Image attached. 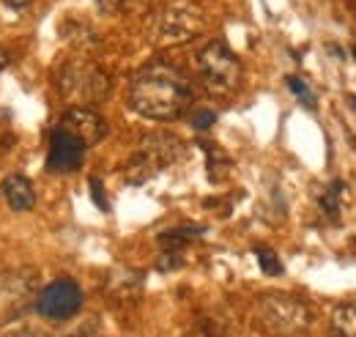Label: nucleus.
<instances>
[{
  "mask_svg": "<svg viewBox=\"0 0 356 337\" xmlns=\"http://www.w3.org/2000/svg\"><path fill=\"white\" fill-rule=\"evenodd\" d=\"M3 195H6L8 206L14 211H31L36 206L33 184H31V178H25V175H19V173L3 178Z\"/></svg>",
  "mask_w": 356,
  "mask_h": 337,
  "instance_id": "obj_12",
  "label": "nucleus"
},
{
  "mask_svg": "<svg viewBox=\"0 0 356 337\" xmlns=\"http://www.w3.org/2000/svg\"><path fill=\"white\" fill-rule=\"evenodd\" d=\"M206 28V14L195 0H165L148 19V39L156 47H178L197 39Z\"/></svg>",
  "mask_w": 356,
  "mask_h": 337,
  "instance_id": "obj_2",
  "label": "nucleus"
},
{
  "mask_svg": "<svg viewBox=\"0 0 356 337\" xmlns=\"http://www.w3.org/2000/svg\"><path fill=\"white\" fill-rule=\"evenodd\" d=\"M39 274L33 269H17L0 280V313L19 315L39 299Z\"/></svg>",
  "mask_w": 356,
  "mask_h": 337,
  "instance_id": "obj_8",
  "label": "nucleus"
},
{
  "mask_svg": "<svg viewBox=\"0 0 356 337\" xmlns=\"http://www.w3.org/2000/svg\"><path fill=\"white\" fill-rule=\"evenodd\" d=\"M255 324L266 337H299L310 329L312 307L293 294H264L255 301Z\"/></svg>",
  "mask_w": 356,
  "mask_h": 337,
  "instance_id": "obj_3",
  "label": "nucleus"
},
{
  "mask_svg": "<svg viewBox=\"0 0 356 337\" xmlns=\"http://www.w3.org/2000/svg\"><path fill=\"white\" fill-rule=\"evenodd\" d=\"M354 58H356V44H354Z\"/></svg>",
  "mask_w": 356,
  "mask_h": 337,
  "instance_id": "obj_26",
  "label": "nucleus"
},
{
  "mask_svg": "<svg viewBox=\"0 0 356 337\" xmlns=\"http://www.w3.org/2000/svg\"><path fill=\"white\" fill-rule=\"evenodd\" d=\"M55 129L72 134V137L80 140L86 148L102 143V140L107 137V121H104L96 110H90V107H69Z\"/></svg>",
  "mask_w": 356,
  "mask_h": 337,
  "instance_id": "obj_9",
  "label": "nucleus"
},
{
  "mask_svg": "<svg viewBox=\"0 0 356 337\" xmlns=\"http://www.w3.org/2000/svg\"><path fill=\"white\" fill-rule=\"evenodd\" d=\"M288 88L293 91V96H296L307 110H315V96H312L310 85L305 83L302 77H288Z\"/></svg>",
  "mask_w": 356,
  "mask_h": 337,
  "instance_id": "obj_17",
  "label": "nucleus"
},
{
  "mask_svg": "<svg viewBox=\"0 0 356 337\" xmlns=\"http://www.w3.org/2000/svg\"><path fill=\"white\" fill-rule=\"evenodd\" d=\"M8 63H11V58H8V52H6L3 47H0V72H3V69H6Z\"/></svg>",
  "mask_w": 356,
  "mask_h": 337,
  "instance_id": "obj_22",
  "label": "nucleus"
},
{
  "mask_svg": "<svg viewBox=\"0 0 356 337\" xmlns=\"http://www.w3.org/2000/svg\"><path fill=\"white\" fill-rule=\"evenodd\" d=\"M86 157V146L80 140H74L72 134L55 129L52 140H49V154H47V168L52 173H72L83 165Z\"/></svg>",
  "mask_w": 356,
  "mask_h": 337,
  "instance_id": "obj_10",
  "label": "nucleus"
},
{
  "mask_svg": "<svg viewBox=\"0 0 356 337\" xmlns=\"http://www.w3.org/2000/svg\"><path fill=\"white\" fill-rule=\"evenodd\" d=\"M129 104L134 113L151 121H176L192 104V85L184 72L156 61L143 66L129 85Z\"/></svg>",
  "mask_w": 356,
  "mask_h": 337,
  "instance_id": "obj_1",
  "label": "nucleus"
},
{
  "mask_svg": "<svg viewBox=\"0 0 356 337\" xmlns=\"http://www.w3.org/2000/svg\"><path fill=\"white\" fill-rule=\"evenodd\" d=\"M343 195H346V184H343V181H332V184L323 189V195L318 198V206L323 211V217H329V219H337V217H340Z\"/></svg>",
  "mask_w": 356,
  "mask_h": 337,
  "instance_id": "obj_14",
  "label": "nucleus"
},
{
  "mask_svg": "<svg viewBox=\"0 0 356 337\" xmlns=\"http://www.w3.org/2000/svg\"><path fill=\"white\" fill-rule=\"evenodd\" d=\"M90 195H93V203H96L99 209L110 211V201H107L104 187H102V181H99V178H90Z\"/></svg>",
  "mask_w": 356,
  "mask_h": 337,
  "instance_id": "obj_18",
  "label": "nucleus"
},
{
  "mask_svg": "<svg viewBox=\"0 0 356 337\" xmlns=\"http://www.w3.org/2000/svg\"><path fill=\"white\" fill-rule=\"evenodd\" d=\"M255 258H258L261 269L266 272L268 277L282 274V260L277 258V253H274V250H268V247H255Z\"/></svg>",
  "mask_w": 356,
  "mask_h": 337,
  "instance_id": "obj_16",
  "label": "nucleus"
},
{
  "mask_svg": "<svg viewBox=\"0 0 356 337\" xmlns=\"http://www.w3.org/2000/svg\"><path fill=\"white\" fill-rule=\"evenodd\" d=\"M348 102H351V107L356 110V93H348Z\"/></svg>",
  "mask_w": 356,
  "mask_h": 337,
  "instance_id": "obj_25",
  "label": "nucleus"
},
{
  "mask_svg": "<svg viewBox=\"0 0 356 337\" xmlns=\"http://www.w3.org/2000/svg\"><path fill=\"white\" fill-rule=\"evenodd\" d=\"M80 307H83V291L69 277L49 283L47 288H42V294L36 299V310L47 321H69L80 313Z\"/></svg>",
  "mask_w": 356,
  "mask_h": 337,
  "instance_id": "obj_7",
  "label": "nucleus"
},
{
  "mask_svg": "<svg viewBox=\"0 0 356 337\" xmlns=\"http://www.w3.org/2000/svg\"><path fill=\"white\" fill-rule=\"evenodd\" d=\"M69 337H96V324H86L83 329H77L74 335H69Z\"/></svg>",
  "mask_w": 356,
  "mask_h": 337,
  "instance_id": "obj_20",
  "label": "nucleus"
},
{
  "mask_svg": "<svg viewBox=\"0 0 356 337\" xmlns=\"http://www.w3.org/2000/svg\"><path fill=\"white\" fill-rule=\"evenodd\" d=\"M58 91L72 107H93L107 99L110 77L107 72L88 58H72L58 69Z\"/></svg>",
  "mask_w": 356,
  "mask_h": 337,
  "instance_id": "obj_4",
  "label": "nucleus"
},
{
  "mask_svg": "<svg viewBox=\"0 0 356 337\" xmlns=\"http://www.w3.org/2000/svg\"><path fill=\"white\" fill-rule=\"evenodd\" d=\"M6 6H11V8H17V11H22V8H28L31 6V0H3Z\"/></svg>",
  "mask_w": 356,
  "mask_h": 337,
  "instance_id": "obj_21",
  "label": "nucleus"
},
{
  "mask_svg": "<svg viewBox=\"0 0 356 337\" xmlns=\"http://www.w3.org/2000/svg\"><path fill=\"white\" fill-rule=\"evenodd\" d=\"M181 154H184V146H181V140L176 134H165V132L162 134H148L140 143V148L132 154V159L127 162L124 175H127L129 184L140 187L148 178H154L156 173H162L173 162H178Z\"/></svg>",
  "mask_w": 356,
  "mask_h": 337,
  "instance_id": "obj_6",
  "label": "nucleus"
},
{
  "mask_svg": "<svg viewBox=\"0 0 356 337\" xmlns=\"http://www.w3.org/2000/svg\"><path fill=\"white\" fill-rule=\"evenodd\" d=\"M214 121H217V113H214V110H197L195 118H192V127L203 132V129L214 127Z\"/></svg>",
  "mask_w": 356,
  "mask_h": 337,
  "instance_id": "obj_19",
  "label": "nucleus"
},
{
  "mask_svg": "<svg viewBox=\"0 0 356 337\" xmlns=\"http://www.w3.org/2000/svg\"><path fill=\"white\" fill-rule=\"evenodd\" d=\"M99 3L113 14H137V11H145L154 0H99Z\"/></svg>",
  "mask_w": 356,
  "mask_h": 337,
  "instance_id": "obj_15",
  "label": "nucleus"
},
{
  "mask_svg": "<svg viewBox=\"0 0 356 337\" xmlns=\"http://www.w3.org/2000/svg\"><path fill=\"white\" fill-rule=\"evenodd\" d=\"M11 337H42V335H33V332H17V335H11Z\"/></svg>",
  "mask_w": 356,
  "mask_h": 337,
  "instance_id": "obj_24",
  "label": "nucleus"
},
{
  "mask_svg": "<svg viewBox=\"0 0 356 337\" xmlns=\"http://www.w3.org/2000/svg\"><path fill=\"white\" fill-rule=\"evenodd\" d=\"M189 337H217L214 332H206V329H200V332H192Z\"/></svg>",
  "mask_w": 356,
  "mask_h": 337,
  "instance_id": "obj_23",
  "label": "nucleus"
},
{
  "mask_svg": "<svg viewBox=\"0 0 356 337\" xmlns=\"http://www.w3.org/2000/svg\"><path fill=\"white\" fill-rule=\"evenodd\" d=\"M332 335L334 337H356V301H346L337 304L332 310Z\"/></svg>",
  "mask_w": 356,
  "mask_h": 337,
  "instance_id": "obj_13",
  "label": "nucleus"
},
{
  "mask_svg": "<svg viewBox=\"0 0 356 337\" xmlns=\"http://www.w3.org/2000/svg\"><path fill=\"white\" fill-rule=\"evenodd\" d=\"M143 291V274H137L134 269H115L107 277V296L115 304H132L140 299Z\"/></svg>",
  "mask_w": 356,
  "mask_h": 337,
  "instance_id": "obj_11",
  "label": "nucleus"
},
{
  "mask_svg": "<svg viewBox=\"0 0 356 337\" xmlns=\"http://www.w3.org/2000/svg\"><path fill=\"white\" fill-rule=\"evenodd\" d=\"M195 69L211 96H233L241 85V61L225 42H209L195 55Z\"/></svg>",
  "mask_w": 356,
  "mask_h": 337,
  "instance_id": "obj_5",
  "label": "nucleus"
}]
</instances>
